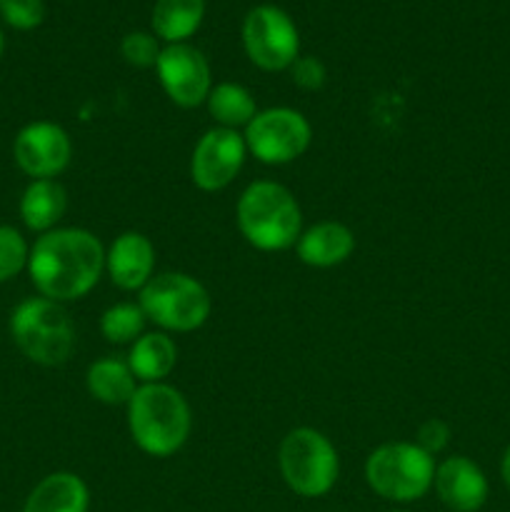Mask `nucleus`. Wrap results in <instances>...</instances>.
<instances>
[{
    "label": "nucleus",
    "instance_id": "nucleus-1",
    "mask_svg": "<svg viewBox=\"0 0 510 512\" xmlns=\"http://www.w3.org/2000/svg\"><path fill=\"white\" fill-rule=\"evenodd\" d=\"M105 270L103 243L90 230L55 228L35 240L28 273L43 298L68 303L88 295Z\"/></svg>",
    "mask_w": 510,
    "mask_h": 512
},
{
    "label": "nucleus",
    "instance_id": "nucleus-2",
    "mask_svg": "<svg viewBox=\"0 0 510 512\" xmlns=\"http://www.w3.org/2000/svg\"><path fill=\"white\" fill-rule=\"evenodd\" d=\"M128 430L133 443L153 458L178 453L193 430V413L180 390L165 383L138 385L128 403Z\"/></svg>",
    "mask_w": 510,
    "mask_h": 512
},
{
    "label": "nucleus",
    "instance_id": "nucleus-3",
    "mask_svg": "<svg viewBox=\"0 0 510 512\" xmlns=\"http://www.w3.org/2000/svg\"><path fill=\"white\" fill-rule=\"evenodd\" d=\"M235 220L253 248L275 253L298 243L303 215L295 195L273 180H255L240 193Z\"/></svg>",
    "mask_w": 510,
    "mask_h": 512
},
{
    "label": "nucleus",
    "instance_id": "nucleus-4",
    "mask_svg": "<svg viewBox=\"0 0 510 512\" xmlns=\"http://www.w3.org/2000/svg\"><path fill=\"white\" fill-rule=\"evenodd\" d=\"M10 335L28 360L63 365L75 348V325L65 308L48 298H28L10 315Z\"/></svg>",
    "mask_w": 510,
    "mask_h": 512
},
{
    "label": "nucleus",
    "instance_id": "nucleus-5",
    "mask_svg": "<svg viewBox=\"0 0 510 512\" xmlns=\"http://www.w3.org/2000/svg\"><path fill=\"white\" fill-rule=\"evenodd\" d=\"M365 480L383 500L413 503L433 488L435 458L415 443H385L365 460Z\"/></svg>",
    "mask_w": 510,
    "mask_h": 512
},
{
    "label": "nucleus",
    "instance_id": "nucleus-6",
    "mask_svg": "<svg viewBox=\"0 0 510 512\" xmlns=\"http://www.w3.org/2000/svg\"><path fill=\"white\" fill-rule=\"evenodd\" d=\"M138 305L143 308L145 318L173 333L203 328L213 310L208 288L188 273L153 275L150 283L140 290Z\"/></svg>",
    "mask_w": 510,
    "mask_h": 512
},
{
    "label": "nucleus",
    "instance_id": "nucleus-7",
    "mask_svg": "<svg viewBox=\"0 0 510 512\" xmlns=\"http://www.w3.org/2000/svg\"><path fill=\"white\" fill-rule=\"evenodd\" d=\"M280 475L300 498H320L338 480L340 460L335 445L313 428H295L278 450Z\"/></svg>",
    "mask_w": 510,
    "mask_h": 512
},
{
    "label": "nucleus",
    "instance_id": "nucleus-8",
    "mask_svg": "<svg viewBox=\"0 0 510 512\" xmlns=\"http://www.w3.org/2000/svg\"><path fill=\"white\" fill-rule=\"evenodd\" d=\"M245 145L265 165H285L298 160L313 140V128L300 110L268 108L258 110L245 128Z\"/></svg>",
    "mask_w": 510,
    "mask_h": 512
},
{
    "label": "nucleus",
    "instance_id": "nucleus-9",
    "mask_svg": "<svg viewBox=\"0 0 510 512\" xmlns=\"http://www.w3.org/2000/svg\"><path fill=\"white\" fill-rule=\"evenodd\" d=\"M243 45L263 70H288L298 60L300 35L288 13L275 5H258L245 15Z\"/></svg>",
    "mask_w": 510,
    "mask_h": 512
},
{
    "label": "nucleus",
    "instance_id": "nucleus-10",
    "mask_svg": "<svg viewBox=\"0 0 510 512\" xmlns=\"http://www.w3.org/2000/svg\"><path fill=\"white\" fill-rule=\"evenodd\" d=\"M165 95L180 108H198L213 90V75L205 55L188 43L165 45L155 63Z\"/></svg>",
    "mask_w": 510,
    "mask_h": 512
},
{
    "label": "nucleus",
    "instance_id": "nucleus-11",
    "mask_svg": "<svg viewBox=\"0 0 510 512\" xmlns=\"http://www.w3.org/2000/svg\"><path fill=\"white\" fill-rule=\"evenodd\" d=\"M245 155H248V145L238 130L210 128L195 143L193 158H190V178L205 193L228 188L243 170Z\"/></svg>",
    "mask_w": 510,
    "mask_h": 512
},
{
    "label": "nucleus",
    "instance_id": "nucleus-12",
    "mask_svg": "<svg viewBox=\"0 0 510 512\" xmlns=\"http://www.w3.org/2000/svg\"><path fill=\"white\" fill-rule=\"evenodd\" d=\"M15 163L33 180H53L63 173L73 158V143L60 125L35 120L25 125L13 145Z\"/></svg>",
    "mask_w": 510,
    "mask_h": 512
},
{
    "label": "nucleus",
    "instance_id": "nucleus-13",
    "mask_svg": "<svg viewBox=\"0 0 510 512\" xmlns=\"http://www.w3.org/2000/svg\"><path fill=\"white\" fill-rule=\"evenodd\" d=\"M433 488L440 503L453 512H478L488 500V478L465 455H453L435 465Z\"/></svg>",
    "mask_w": 510,
    "mask_h": 512
},
{
    "label": "nucleus",
    "instance_id": "nucleus-14",
    "mask_svg": "<svg viewBox=\"0 0 510 512\" xmlns=\"http://www.w3.org/2000/svg\"><path fill=\"white\" fill-rule=\"evenodd\" d=\"M105 270L120 290H143L155 270V248L148 235L135 230L118 235L105 253Z\"/></svg>",
    "mask_w": 510,
    "mask_h": 512
},
{
    "label": "nucleus",
    "instance_id": "nucleus-15",
    "mask_svg": "<svg viewBox=\"0 0 510 512\" xmlns=\"http://www.w3.org/2000/svg\"><path fill=\"white\" fill-rule=\"evenodd\" d=\"M295 250H298V258L310 268H335L353 255L355 235L348 225L338 220H323L300 233Z\"/></svg>",
    "mask_w": 510,
    "mask_h": 512
},
{
    "label": "nucleus",
    "instance_id": "nucleus-16",
    "mask_svg": "<svg viewBox=\"0 0 510 512\" xmlns=\"http://www.w3.org/2000/svg\"><path fill=\"white\" fill-rule=\"evenodd\" d=\"M90 493L75 473H53L40 480L25 500L23 512H88Z\"/></svg>",
    "mask_w": 510,
    "mask_h": 512
},
{
    "label": "nucleus",
    "instance_id": "nucleus-17",
    "mask_svg": "<svg viewBox=\"0 0 510 512\" xmlns=\"http://www.w3.org/2000/svg\"><path fill=\"white\" fill-rule=\"evenodd\" d=\"M178 363V345L168 333H143L130 345L128 365L140 383H163Z\"/></svg>",
    "mask_w": 510,
    "mask_h": 512
},
{
    "label": "nucleus",
    "instance_id": "nucleus-18",
    "mask_svg": "<svg viewBox=\"0 0 510 512\" xmlns=\"http://www.w3.org/2000/svg\"><path fill=\"white\" fill-rule=\"evenodd\" d=\"M68 208V195L58 180H33L20 198V218L35 233H50Z\"/></svg>",
    "mask_w": 510,
    "mask_h": 512
},
{
    "label": "nucleus",
    "instance_id": "nucleus-19",
    "mask_svg": "<svg viewBox=\"0 0 510 512\" xmlns=\"http://www.w3.org/2000/svg\"><path fill=\"white\" fill-rule=\"evenodd\" d=\"M85 385H88V393L105 405H128L138 390V380H135L128 360L118 358H103L90 363L88 373H85Z\"/></svg>",
    "mask_w": 510,
    "mask_h": 512
},
{
    "label": "nucleus",
    "instance_id": "nucleus-20",
    "mask_svg": "<svg viewBox=\"0 0 510 512\" xmlns=\"http://www.w3.org/2000/svg\"><path fill=\"white\" fill-rule=\"evenodd\" d=\"M205 0H158L153 8V30L165 43H185L200 28Z\"/></svg>",
    "mask_w": 510,
    "mask_h": 512
},
{
    "label": "nucleus",
    "instance_id": "nucleus-21",
    "mask_svg": "<svg viewBox=\"0 0 510 512\" xmlns=\"http://www.w3.org/2000/svg\"><path fill=\"white\" fill-rule=\"evenodd\" d=\"M205 105H208L210 118L218 123V128H228V130L248 128L250 120L258 115L255 98L238 83L213 85Z\"/></svg>",
    "mask_w": 510,
    "mask_h": 512
},
{
    "label": "nucleus",
    "instance_id": "nucleus-22",
    "mask_svg": "<svg viewBox=\"0 0 510 512\" xmlns=\"http://www.w3.org/2000/svg\"><path fill=\"white\" fill-rule=\"evenodd\" d=\"M145 313L135 303H115L100 318V333L108 343L133 345L143 335Z\"/></svg>",
    "mask_w": 510,
    "mask_h": 512
},
{
    "label": "nucleus",
    "instance_id": "nucleus-23",
    "mask_svg": "<svg viewBox=\"0 0 510 512\" xmlns=\"http://www.w3.org/2000/svg\"><path fill=\"white\" fill-rule=\"evenodd\" d=\"M30 250L25 238L10 225H0V283L15 278L28 265Z\"/></svg>",
    "mask_w": 510,
    "mask_h": 512
},
{
    "label": "nucleus",
    "instance_id": "nucleus-24",
    "mask_svg": "<svg viewBox=\"0 0 510 512\" xmlns=\"http://www.w3.org/2000/svg\"><path fill=\"white\" fill-rule=\"evenodd\" d=\"M160 45L155 35L150 33H128L120 43V53H123L125 63L133 68H153L160 58Z\"/></svg>",
    "mask_w": 510,
    "mask_h": 512
},
{
    "label": "nucleus",
    "instance_id": "nucleus-25",
    "mask_svg": "<svg viewBox=\"0 0 510 512\" xmlns=\"http://www.w3.org/2000/svg\"><path fill=\"white\" fill-rule=\"evenodd\" d=\"M0 10H3V18L18 30L38 28L45 18L43 0H3Z\"/></svg>",
    "mask_w": 510,
    "mask_h": 512
},
{
    "label": "nucleus",
    "instance_id": "nucleus-26",
    "mask_svg": "<svg viewBox=\"0 0 510 512\" xmlns=\"http://www.w3.org/2000/svg\"><path fill=\"white\" fill-rule=\"evenodd\" d=\"M420 450H425L428 455H438L448 448L450 443V425L440 418H428L418 428V435L413 440Z\"/></svg>",
    "mask_w": 510,
    "mask_h": 512
},
{
    "label": "nucleus",
    "instance_id": "nucleus-27",
    "mask_svg": "<svg viewBox=\"0 0 510 512\" xmlns=\"http://www.w3.org/2000/svg\"><path fill=\"white\" fill-rule=\"evenodd\" d=\"M288 70L293 83L303 90H320L325 85V78H328L325 65L318 58H310V55L308 58H300L298 55V60Z\"/></svg>",
    "mask_w": 510,
    "mask_h": 512
},
{
    "label": "nucleus",
    "instance_id": "nucleus-28",
    "mask_svg": "<svg viewBox=\"0 0 510 512\" xmlns=\"http://www.w3.org/2000/svg\"><path fill=\"white\" fill-rule=\"evenodd\" d=\"M500 475H503L505 485H508V488H510V443H508V448H505V453H503V463H500Z\"/></svg>",
    "mask_w": 510,
    "mask_h": 512
},
{
    "label": "nucleus",
    "instance_id": "nucleus-29",
    "mask_svg": "<svg viewBox=\"0 0 510 512\" xmlns=\"http://www.w3.org/2000/svg\"><path fill=\"white\" fill-rule=\"evenodd\" d=\"M3 50H5V38L3 33H0V58H3Z\"/></svg>",
    "mask_w": 510,
    "mask_h": 512
},
{
    "label": "nucleus",
    "instance_id": "nucleus-30",
    "mask_svg": "<svg viewBox=\"0 0 510 512\" xmlns=\"http://www.w3.org/2000/svg\"><path fill=\"white\" fill-rule=\"evenodd\" d=\"M390 512H408V510H390Z\"/></svg>",
    "mask_w": 510,
    "mask_h": 512
},
{
    "label": "nucleus",
    "instance_id": "nucleus-31",
    "mask_svg": "<svg viewBox=\"0 0 510 512\" xmlns=\"http://www.w3.org/2000/svg\"><path fill=\"white\" fill-rule=\"evenodd\" d=\"M0 3H3V0H0Z\"/></svg>",
    "mask_w": 510,
    "mask_h": 512
}]
</instances>
